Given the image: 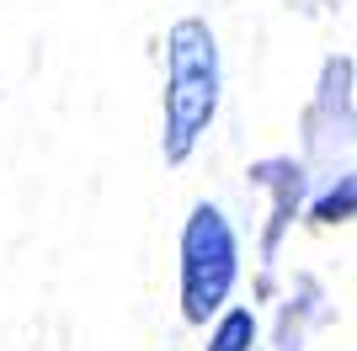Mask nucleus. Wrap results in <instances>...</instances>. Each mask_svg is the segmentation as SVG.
Instances as JSON below:
<instances>
[{"label": "nucleus", "instance_id": "f03ea898", "mask_svg": "<svg viewBox=\"0 0 357 351\" xmlns=\"http://www.w3.org/2000/svg\"><path fill=\"white\" fill-rule=\"evenodd\" d=\"M240 277V240L213 203H197L181 224V314L187 325H208L224 314Z\"/></svg>", "mask_w": 357, "mask_h": 351}, {"label": "nucleus", "instance_id": "7ed1b4c3", "mask_svg": "<svg viewBox=\"0 0 357 351\" xmlns=\"http://www.w3.org/2000/svg\"><path fill=\"white\" fill-rule=\"evenodd\" d=\"M256 346V314L251 309H224L208 330V351H251Z\"/></svg>", "mask_w": 357, "mask_h": 351}, {"label": "nucleus", "instance_id": "20e7f679", "mask_svg": "<svg viewBox=\"0 0 357 351\" xmlns=\"http://www.w3.org/2000/svg\"><path fill=\"white\" fill-rule=\"evenodd\" d=\"M310 213H314V224H347V219H357V176H342L331 192H320Z\"/></svg>", "mask_w": 357, "mask_h": 351}, {"label": "nucleus", "instance_id": "f257e3e1", "mask_svg": "<svg viewBox=\"0 0 357 351\" xmlns=\"http://www.w3.org/2000/svg\"><path fill=\"white\" fill-rule=\"evenodd\" d=\"M219 38L203 16H181L165 32V96H160V155L165 165L192 160L203 133L219 117Z\"/></svg>", "mask_w": 357, "mask_h": 351}]
</instances>
